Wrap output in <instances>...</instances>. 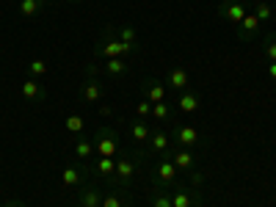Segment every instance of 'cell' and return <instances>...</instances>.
I'll use <instances>...</instances> for the list:
<instances>
[{"mask_svg": "<svg viewBox=\"0 0 276 207\" xmlns=\"http://www.w3.org/2000/svg\"><path fill=\"white\" fill-rule=\"evenodd\" d=\"M94 149L99 152V158H116V152H119V138H116L114 133H108V130H102V133L97 135V141H94Z\"/></svg>", "mask_w": 276, "mask_h": 207, "instance_id": "obj_1", "label": "cell"}, {"mask_svg": "<svg viewBox=\"0 0 276 207\" xmlns=\"http://www.w3.org/2000/svg\"><path fill=\"white\" fill-rule=\"evenodd\" d=\"M99 56L102 58H122V56H130V50L119 41V36H105L102 44H99Z\"/></svg>", "mask_w": 276, "mask_h": 207, "instance_id": "obj_2", "label": "cell"}, {"mask_svg": "<svg viewBox=\"0 0 276 207\" xmlns=\"http://www.w3.org/2000/svg\"><path fill=\"white\" fill-rule=\"evenodd\" d=\"M221 14L230 22H235V25H240L243 17H246V6L240 3V0H227V3H221Z\"/></svg>", "mask_w": 276, "mask_h": 207, "instance_id": "obj_3", "label": "cell"}, {"mask_svg": "<svg viewBox=\"0 0 276 207\" xmlns=\"http://www.w3.org/2000/svg\"><path fill=\"white\" fill-rule=\"evenodd\" d=\"M174 138H177V144L183 146V149H191V146L199 144V133H196V127H191V124H183V127L174 130Z\"/></svg>", "mask_w": 276, "mask_h": 207, "instance_id": "obj_4", "label": "cell"}, {"mask_svg": "<svg viewBox=\"0 0 276 207\" xmlns=\"http://www.w3.org/2000/svg\"><path fill=\"white\" fill-rule=\"evenodd\" d=\"M169 161L177 166V171H193V166H196V158H193L188 149H183V146H180L177 152H172V155H169Z\"/></svg>", "mask_w": 276, "mask_h": 207, "instance_id": "obj_5", "label": "cell"}, {"mask_svg": "<svg viewBox=\"0 0 276 207\" xmlns=\"http://www.w3.org/2000/svg\"><path fill=\"white\" fill-rule=\"evenodd\" d=\"M133 174H136V161H133V158H119V161H116V180L127 182Z\"/></svg>", "mask_w": 276, "mask_h": 207, "instance_id": "obj_6", "label": "cell"}, {"mask_svg": "<svg viewBox=\"0 0 276 207\" xmlns=\"http://www.w3.org/2000/svg\"><path fill=\"white\" fill-rule=\"evenodd\" d=\"M102 91H105V88H102V83H99V80H86L83 83V99H86V102H99V99H102Z\"/></svg>", "mask_w": 276, "mask_h": 207, "instance_id": "obj_7", "label": "cell"}, {"mask_svg": "<svg viewBox=\"0 0 276 207\" xmlns=\"http://www.w3.org/2000/svg\"><path fill=\"white\" fill-rule=\"evenodd\" d=\"M144 91H146V99H149L152 105L163 102V97H166V88H163L157 80H144Z\"/></svg>", "mask_w": 276, "mask_h": 207, "instance_id": "obj_8", "label": "cell"}, {"mask_svg": "<svg viewBox=\"0 0 276 207\" xmlns=\"http://www.w3.org/2000/svg\"><path fill=\"white\" fill-rule=\"evenodd\" d=\"M174 177H177V166L172 161H160V166H157V180H160L163 185H172Z\"/></svg>", "mask_w": 276, "mask_h": 207, "instance_id": "obj_9", "label": "cell"}, {"mask_svg": "<svg viewBox=\"0 0 276 207\" xmlns=\"http://www.w3.org/2000/svg\"><path fill=\"white\" fill-rule=\"evenodd\" d=\"M146 146H149L152 152H169V135L166 133H152L149 138H146Z\"/></svg>", "mask_w": 276, "mask_h": 207, "instance_id": "obj_10", "label": "cell"}, {"mask_svg": "<svg viewBox=\"0 0 276 207\" xmlns=\"http://www.w3.org/2000/svg\"><path fill=\"white\" fill-rule=\"evenodd\" d=\"M193 204H196V196H193L191 191H183V188H180V191L172 193V207H193Z\"/></svg>", "mask_w": 276, "mask_h": 207, "instance_id": "obj_11", "label": "cell"}, {"mask_svg": "<svg viewBox=\"0 0 276 207\" xmlns=\"http://www.w3.org/2000/svg\"><path fill=\"white\" fill-rule=\"evenodd\" d=\"M80 207H102V193L97 188H89V191L80 193Z\"/></svg>", "mask_w": 276, "mask_h": 207, "instance_id": "obj_12", "label": "cell"}, {"mask_svg": "<svg viewBox=\"0 0 276 207\" xmlns=\"http://www.w3.org/2000/svg\"><path fill=\"white\" fill-rule=\"evenodd\" d=\"M180 111H183V114H193V111L199 108V94H193V91H185L183 97H180Z\"/></svg>", "mask_w": 276, "mask_h": 207, "instance_id": "obj_13", "label": "cell"}, {"mask_svg": "<svg viewBox=\"0 0 276 207\" xmlns=\"http://www.w3.org/2000/svg\"><path fill=\"white\" fill-rule=\"evenodd\" d=\"M257 31H260V20L254 14H246L243 22H240V36H254Z\"/></svg>", "mask_w": 276, "mask_h": 207, "instance_id": "obj_14", "label": "cell"}, {"mask_svg": "<svg viewBox=\"0 0 276 207\" xmlns=\"http://www.w3.org/2000/svg\"><path fill=\"white\" fill-rule=\"evenodd\" d=\"M169 86H174V88H188V72H185V69L174 67L172 72H169Z\"/></svg>", "mask_w": 276, "mask_h": 207, "instance_id": "obj_15", "label": "cell"}, {"mask_svg": "<svg viewBox=\"0 0 276 207\" xmlns=\"http://www.w3.org/2000/svg\"><path fill=\"white\" fill-rule=\"evenodd\" d=\"M22 97L25 99H39L42 97V86H39V80H25L22 83Z\"/></svg>", "mask_w": 276, "mask_h": 207, "instance_id": "obj_16", "label": "cell"}, {"mask_svg": "<svg viewBox=\"0 0 276 207\" xmlns=\"http://www.w3.org/2000/svg\"><path fill=\"white\" fill-rule=\"evenodd\" d=\"M119 41H122V44H125L127 50L133 53V47H136V41H138V36H136V31H133L130 25H125V28H122V31H119Z\"/></svg>", "mask_w": 276, "mask_h": 207, "instance_id": "obj_17", "label": "cell"}, {"mask_svg": "<svg viewBox=\"0 0 276 207\" xmlns=\"http://www.w3.org/2000/svg\"><path fill=\"white\" fill-rule=\"evenodd\" d=\"M254 17L260 22H265V20H271L273 17V9H271V3H265V0H257V6H254Z\"/></svg>", "mask_w": 276, "mask_h": 207, "instance_id": "obj_18", "label": "cell"}, {"mask_svg": "<svg viewBox=\"0 0 276 207\" xmlns=\"http://www.w3.org/2000/svg\"><path fill=\"white\" fill-rule=\"evenodd\" d=\"M130 135H133L136 141H146V138L152 135V127H149V124H144V122H136V124L130 127Z\"/></svg>", "mask_w": 276, "mask_h": 207, "instance_id": "obj_19", "label": "cell"}, {"mask_svg": "<svg viewBox=\"0 0 276 207\" xmlns=\"http://www.w3.org/2000/svg\"><path fill=\"white\" fill-rule=\"evenodd\" d=\"M105 69H108L111 75H125L127 61H122V58H108V61H105Z\"/></svg>", "mask_w": 276, "mask_h": 207, "instance_id": "obj_20", "label": "cell"}, {"mask_svg": "<svg viewBox=\"0 0 276 207\" xmlns=\"http://www.w3.org/2000/svg\"><path fill=\"white\" fill-rule=\"evenodd\" d=\"M61 180H64V185H78V182H80V169L67 166V169H64V174H61Z\"/></svg>", "mask_w": 276, "mask_h": 207, "instance_id": "obj_21", "label": "cell"}, {"mask_svg": "<svg viewBox=\"0 0 276 207\" xmlns=\"http://www.w3.org/2000/svg\"><path fill=\"white\" fill-rule=\"evenodd\" d=\"M44 3H39V0H20V11L25 17H33V14H39V9H42Z\"/></svg>", "mask_w": 276, "mask_h": 207, "instance_id": "obj_22", "label": "cell"}, {"mask_svg": "<svg viewBox=\"0 0 276 207\" xmlns=\"http://www.w3.org/2000/svg\"><path fill=\"white\" fill-rule=\"evenodd\" d=\"M94 152V141H89V138H80L78 144H75V155L78 158H89Z\"/></svg>", "mask_w": 276, "mask_h": 207, "instance_id": "obj_23", "label": "cell"}, {"mask_svg": "<svg viewBox=\"0 0 276 207\" xmlns=\"http://www.w3.org/2000/svg\"><path fill=\"white\" fill-rule=\"evenodd\" d=\"M47 64L44 61H39V58H33V61H28V72L33 75V78H42V75H47Z\"/></svg>", "mask_w": 276, "mask_h": 207, "instance_id": "obj_24", "label": "cell"}, {"mask_svg": "<svg viewBox=\"0 0 276 207\" xmlns=\"http://www.w3.org/2000/svg\"><path fill=\"white\" fill-rule=\"evenodd\" d=\"M97 171H99V174H114V171H116V158H99V161H97Z\"/></svg>", "mask_w": 276, "mask_h": 207, "instance_id": "obj_25", "label": "cell"}, {"mask_svg": "<svg viewBox=\"0 0 276 207\" xmlns=\"http://www.w3.org/2000/svg\"><path fill=\"white\" fill-rule=\"evenodd\" d=\"M152 116H155V119H160V122H166L169 116H172V108H169L166 102H155V105H152Z\"/></svg>", "mask_w": 276, "mask_h": 207, "instance_id": "obj_26", "label": "cell"}, {"mask_svg": "<svg viewBox=\"0 0 276 207\" xmlns=\"http://www.w3.org/2000/svg\"><path fill=\"white\" fill-rule=\"evenodd\" d=\"M67 130H69V133H80V130H83V116L72 114V116L67 119Z\"/></svg>", "mask_w": 276, "mask_h": 207, "instance_id": "obj_27", "label": "cell"}, {"mask_svg": "<svg viewBox=\"0 0 276 207\" xmlns=\"http://www.w3.org/2000/svg\"><path fill=\"white\" fill-rule=\"evenodd\" d=\"M152 207H172V196H166V193H155V196H152Z\"/></svg>", "mask_w": 276, "mask_h": 207, "instance_id": "obj_28", "label": "cell"}, {"mask_svg": "<svg viewBox=\"0 0 276 207\" xmlns=\"http://www.w3.org/2000/svg\"><path fill=\"white\" fill-rule=\"evenodd\" d=\"M102 207H125V202L116 193H108V196H102Z\"/></svg>", "mask_w": 276, "mask_h": 207, "instance_id": "obj_29", "label": "cell"}, {"mask_svg": "<svg viewBox=\"0 0 276 207\" xmlns=\"http://www.w3.org/2000/svg\"><path fill=\"white\" fill-rule=\"evenodd\" d=\"M265 56L271 58V64L276 61V36H268V41H265Z\"/></svg>", "mask_w": 276, "mask_h": 207, "instance_id": "obj_30", "label": "cell"}, {"mask_svg": "<svg viewBox=\"0 0 276 207\" xmlns=\"http://www.w3.org/2000/svg\"><path fill=\"white\" fill-rule=\"evenodd\" d=\"M146 114H152V102L149 99H141L138 102V116H146Z\"/></svg>", "mask_w": 276, "mask_h": 207, "instance_id": "obj_31", "label": "cell"}, {"mask_svg": "<svg viewBox=\"0 0 276 207\" xmlns=\"http://www.w3.org/2000/svg\"><path fill=\"white\" fill-rule=\"evenodd\" d=\"M268 75H271V80H276V61L271 64V67H268Z\"/></svg>", "mask_w": 276, "mask_h": 207, "instance_id": "obj_32", "label": "cell"}, {"mask_svg": "<svg viewBox=\"0 0 276 207\" xmlns=\"http://www.w3.org/2000/svg\"><path fill=\"white\" fill-rule=\"evenodd\" d=\"M6 207H22V204H17V202H9V204H6Z\"/></svg>", "mask_w": 276, "mask_h": 207, "instance_id": "obj_33", "label": "cell"}, {"mask_svg": "<svg viewBox=\"0 0 276 207\" xmlns=\"http://www.w3.org/2000/svg\"><path fill=\"white\" fill-rule=\"evenodd\" d=\"M39 3H50V0H39Z\"/></svg>", "mask_w": 276, "mask_h": 207, "instance_id": "obj_34", "label": "cell"}]
</instances>
